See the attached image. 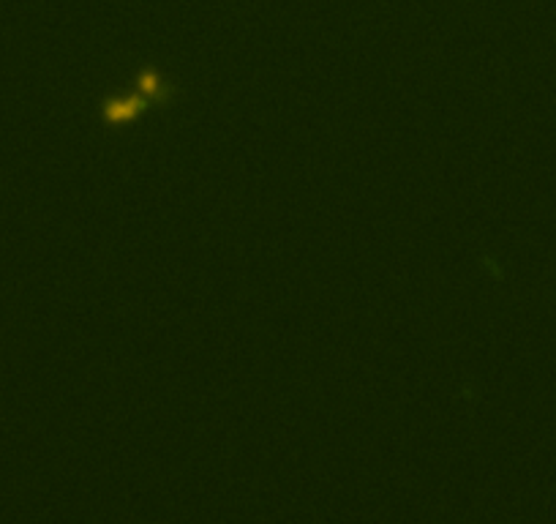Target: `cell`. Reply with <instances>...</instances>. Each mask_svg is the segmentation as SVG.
<instances>
[{"label":"cell","mask_w":556,"mask_h":524,"mask_svg":"<svg viewBox=\"0 0 556 524\" xmlns=\"http://www.w3.org/2000/svg\"><path fill=\"white\" fill-rule=\"evenodd\" d=\"M142 112V102L140 99H121V102H109L104 106V118L106 121H131L134 115Z\"/></svg>","instance_id":"6da1fadb"},{"label":"cell","mask_w":556,"mask_h":524,"mask_svg":"<svg viewBox=\"0 0 556 524\" xmlns=\"http://www.w3.org/2000/svg\"><path fill=\"white\" fill-rule=\"evenodd\" d=\"M140 87H142V93H147V99H164L161 83H159V77H156L153 71H142V77H140Z\"/></svg>","instance_id":"7a4b0ae2"}]
</instances>
